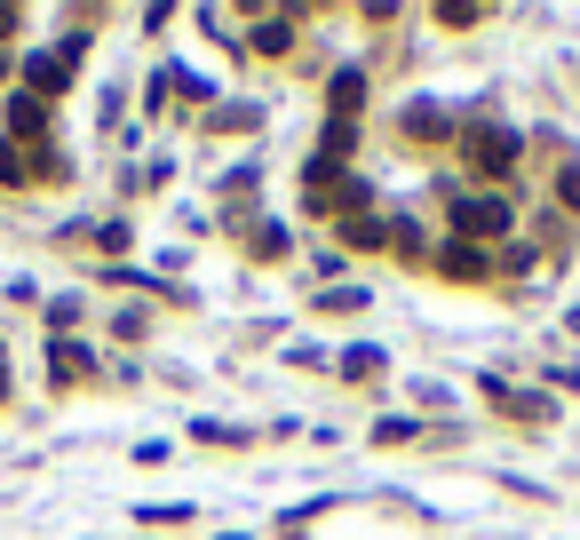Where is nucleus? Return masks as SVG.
Returning <instances> with one entry per match:
<instances>
[{
  "instance_id": "nucleus-14",
  "label": "nucleus",
  "mask_w": 580,
  "mask_h": 540,
  "mask_svg": "<svg viewBox=\"0 0 580 540\" xmlns=\"http://www.w3.org/2000/svg\"><path fill=\"white\" fill-rule=\"evenodd\" d=\"M0 397H9V365H0Z\"/></svg>"
},
{
  "instance_id": "nucleus-11",
  "label": "nucleus",
  "mask_w": 580,
  "mask_h": 540,
  "mask_svg": "<svg viewBox=\"0 0 580 540\" xmlns=\"http://www.w3.org/2000/svg\"><path fill=\"white\" fill-rule=\"evenodd\" d=\"M373 365H382V350H373V342H358V350H343V374H358V382H366V374H373Z\"/></svg>"
},
{
  "instance_id": "nucleus-1",
  "label": "nucleus",
  "mask_w": 580,
  "mask_h": 540,
  "mask_svg": "<svg viewBox=\"0 0 580 540\" xmlns=\"http://www.w3.org/2000/svg\"><path fill=\"white\" fill-rule=\"evenodd\" d=\"M454 144H461V167H469V176H486V183H509V176H517V135H509V127L469 120Z\"/></svg>"
},
{
  "instance_id": "nucleus-3",
  "label": "nucleus",
  "mask_w": 580,
  "mask_h": 540,
  "mask_svg": "<svg viewBox=\"0 0 580 540\" xmlns=\"http://www.w3.org/2000/svg\"><path fill=\"white\" fill-rule=\"evenodd\" d=\"M64 80H72V64H64L56 48H41V56H24V95H41V104H48V95H56Z\"/></svg>"
},
{
  "instance_id": "nucleus-7",
  "label": "nucleus",
  "mask_w": 580,
  "mask_h": 540,
  "mask_svg": "<svg viewBox=\"0 0 580 540\" xmlns=\"http://www.w3.org/2000/svg\"><path fill=\"white\" fill-rule=\"evenodd\" d=\"M405 135H414V144H437V135H454V120L446 112H405Z\"/></svg>"
},
{
  "instance_id": "nucleus-6",
  "label": "nucleus",
  "mask_w": 580,
  "mask_h": 540,
  "mask_svg": "<svg viewBox=\"0 0 580 540\" xmlns=\"http://www.w3.org/2000/svg\"><path fill=\"white\" fill-rule=\"evenodd\" d=\"M437 270H446V279H486V255H477L469 239H454L446 255H437Z\"/></svg>"
},
{
  "instance_id": "nucleus-10",
  "label": "nucleus",
  "mask_w": 580,
  "mask_h": 540,
  "mask_svg": "<svg viewBox=\"0 0 580 540\" xmlns=\"http://www.w3.org/2000/svg\"><path fill=\"white\" fill-rule=\"evenodd\" d=\"M247 41H255V48H263V56H279V48H287V24H279V16H263V24H255V32H247Z\"/></svg>"
},
{
  "instance_id": "nucleus-2",
  "label": "nucleus",
  "mask_w": 580,
  "mask_h": 540,
  "mask_svg": "<svg viewBox=\"0 0 580 540\" xmlns=\"http://www.w3.org/2000/svg\"><path fill=\"white\" fill-rule=\"evenodd\" d=\"M454 230H461L469 247H477V239H501V230H509V199H461V207H454Z\"/></svg>"
},
{
  "instance_id": "nucleus-8",
  "label": "nucleus",
  "mask_w": 580,
  "mask_h": 540,
  "mask_svg": "<svg viewBox=\"0 0 580 540\" xmlns=\"http://www.w3.org/2000/svg\"><path fill=\"white\" fill-rule=\"evenodd\" d=\"M247 247H255V262H279V255H287V230H279V223H263Z\"/></svg>"
},
{
  "instance_id": "nucleus-12",
  "label": "nucleus",
  "mask_w": 580,
  "mask_h": 540,
  "mask_svg": "<svg viewBox=\"0 0 580 540\" xmlns=\"http://www.w3.org/2000/svg\"><path fill=\"white\" fill-rule=\"evenodd\" d=\"M477 16H486L477 0H454V9H437V24H454V32H461V24H477Z\"/></svg>"
},
{
  "instance_id": "nucleus-5",
  "label": "nucleus",
  "mask_w": 580,
  "mask_h": 540,
  "mask_svg": "<svg viewBox=\"0 0 580 540\" xmlns=\"http://www.w3.org/2000/svg\"><path fill=\"white\" fill-rule=\"evenodd\" d=\"M326 104H334V120H350V112L366 104V72H334V88H326Z\"/></svg>"
},
{
  "instance_id": "nucleus-9",
  "label": "nucleus",
  "mask_w": 580,
  "mask_h": 540,
  "mask_svg": "<svg viewBox=\"0 0 580 540\" xmlns=\"http://www.w3.org/2000/svg\"><path fill=\"white\" fill-rule=\"evenodd\" d=\"M88 374V350L80 342H56V382H80Z\"/></svg>"
},
{
  "instance_id": "nucleus-4",
  "label": "nucleus",
  "mask_w": 580,
  "mask_h": 540,
  "mask_svg": "<svg viewBox=\"0 0 580 540\" xmlns=\"http://www.w3.org/2000/svg\"><path fill=\"white\" fill-rule=\"evenodd\" d=\"M41 135H48V104H41V95H9V144H41Z\"/></svg>"
},
{
  "instance_id": "nucleus-13",
  "label": "nucleus",
  "mask_w": 580,
  "mask_h": 540,
  "mask_svg": "<svg viewBox=\"0 0 580 540\" xmlns=\"http://www.w3.org/2000/svg\"><path fill=\"white\" fill-rule=\"evenodd\" d=\"M557 199H565V207H580V159H572L565 176H557Z\"/></svg>"
}]
</instances>
